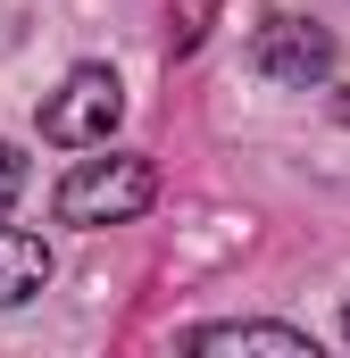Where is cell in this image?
<instances>
[{"label":"cell","mask_w":350,"mask_h":358,"mask_svg":"<svg viewBox=\"0 0 350 358\" xmlns=\"http://www.w3.org/2000/svg\"><path fill=\"white\" fill-rule=\"evenodd\" d=\"M159 200V176H150V159H134V150H108V159H76L59 192H50V208H59V225H134L142 208Z\"/></svg>","instance_id":"cell-1"},{"label":"cell","mask_w":350,"mask_h":358,"mask_svg":"<svg viewBox=\"0 0 350 358\" xmlns=\"http://www.w3.org/2000/svg\"><path fill=\"white\" fill-rule=\"evenodd\" d=\"M117 117H125V84L100 59L67 67L59 92H42V142H59V150H100L117 134Z\"/></svg>","instance_id":"cell-2"},{"label":"cell","mask_w":350,"mask_h":358,"mask_svg":"<svg viewBox=\"0 0 350 358\" xmlns=\"http://www.w3.org/2000/svg\"><path fill=\"white\" fill-rule=\"evenodd\" d=\"M251 67H259L275 92H317L334 76V34L317 25V17H259V34H251Z\"/></svg>","instance_id":"cell-3"},{"label":"cell","mask_w":350,"mask_h":358,"mask_svg":"<svg viewBox=\"0 0 350 358\" xmlns=\"http://www.w3.org/2000/svg\"><path fill=\"white\" fill-rule=\"evenodd\" d=\"M183 350H275V358H317L300 325H267V317H234V325H192Z\"/></svg>","instance_id":"cell-4"},{"label":"cell","mask_w":350,"mask_h":358,"mask_svg":"<svg viewBox=\"0 0 350 358\" xmlns=\"http://www.w3.org/2000/svg\"><path fill=\"white\" fill-rule=\"evenodd\" d=\"M42 283H50V242H42V234L0 225V308H25Z\"/></svg>","instance_id":"cell-5"},{"label":"cell","mask_w":350,"mask_h":358,"mask_svg":"<svg viewBox=\"0 0 350 358\" xmlns=\"http://www.w3.org/2000/svg\"><path fill=\"white\" fill-rule=\"evenodd\" d=\"M209 17H217V0H175V50H200Z\"/></svg>","instance_id":"cell-6"},{"label":"cell","mask_w":350,"mask_h":358,"mask_svg":"<svg viewBox=\"0 0 350 358\" xmlns=\"http://www.w3.org/2000/svg\"><path fill=\"white\" fill-rule=\"evenodd\" d=\"M17 192H25V159H17V150L0 142V217L17 208Z\"/></svg>","instance_id":"cell-7"},{"label":"cell","mask_w":350,"mask_h":358,"mask_svg":"<svg viewBox=\"0 0 350 358\" xmlns=\"http://www.w3.org/2000/svg\"><path fill=\"white\" fill-rule=\"evenodd\" d=\"M342 334H350V308H342Z\"/></svg>","instance_id":"cell-8"}]
</instances>
